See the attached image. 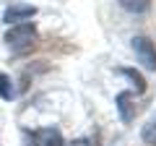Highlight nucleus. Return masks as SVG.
<instances>
[{
  "instance_id": "obj_10",
  "label": "nucleus",
  "mask_w": 156,
  "mask_h": 146,
  "mask_svg": "<svg viewBox=\"0 0 156 146\" xmlns=\"http://www.w3.org/2000/svg\"><path fill=\"white\" fill-rule=\"evenodd\" d=\"M68 146H91V144H89V138H76V141H70Z\"/></svg>"
},
{
  "instance_id": "obj_6",
  "label": "nucleus",
  "mask_w": 156,
  "mask_h": 146,
  "mask_svg": "<svg viewBox=\"0 0 156 146\" xmlns=\"http://www.w3.org/2000/svg\"><path fill=\"white\" fill-rule=\"evenodd\" d=\"M140 141L146 146H156V112L140 125Z\"/></svg>"
},
{
  "instance_id": "obj_8",
  "label": "nucleus",
  "mask_w": 156,
  "mask_h": 146,
  "mask_svg": "<svg viewBox=\"0 0 156 146\" xmlns=\"http://www.w3.org/2000/svg\"><path fill=\"white\" fill-rule=\"evenodd\" d=\"M120 73L130 78V84L135 86V91H138V94H143V91H146V81H143V76H140L135 68H120Z\"/></svg>"
},
{
  "instance_id": "obj_3",
  "label": "nucleus",
  "mask_w": 156,
  "mask_h": 146,
  "mask_svg": "<svg viewBox=\"0 0 156 146\" xmlns=\"http://www.w3.org/2000/svg\"><path fill=\"white\" fill-rule=\"evenodd\" d=\"M115 107H117V115L125 125H130L138 115V104H135V91H120L115 97Z\"/></svg>"
},
{
  "instance_id": "obj_1",
  "label": "nucleus",
  "mask_w": 156,
  "mask_h": 146,
  "mask_svg": "<svg viewBox=\"0 0 156 146\" xmlns=\"http://www.w3.org/2000/svg\"><path fill=\"white\" fill-rule=\"evenodd\" d=\"M37 26H34L31 21H21V24H13V26H8L5 31V45L11 47L13 52H29L34 50V45H37Z\"/></svg>"
},
{
  "instance_id": "obj_4",
  "label": "nucleus",
  "mask_w": 156,
  "mask_h": 146,
  "mask_svg": "<svg viewBox=\"0 0 156 146\" xmlns=\"http://www.w3.org/2000/svg\"><path fill=\"white\" fill-rule=\"evenodd\" d=\"M31 138H34V144H37V146H65L60 128H52V125H50V128H39V130H34Z\"/></svg>"
},
{
  "instance_id": "obj_2",
  "label": "nucleus",
  "mask_w": 156,
  "mask_h": 146,
  "mask_svg": "<svg viewBox=\"0 0 156 146\" xmlns=\"http://www.w3.org/2000/svg\"><path fill=\"white\" fill-rule=\"evenodd\" d=\"M130 47L135 52V60L143 65V71H156V45L148 39V37H133L130 39Z\"/></svg>"
},
{
  "instance_id": "obj_5",
  "label": "nucleus",
  "mask_w": 156,
  "mask_h": 146,
  "mask_svg": "<svg viewBox=\"0 0 156 146\" xmlns=\"http://www.w3.org/2000/svg\"><path fill=\"white\" fill-rule=\"evenodd\" d=\"M34 13H37V8H34V5H23V3H16V5H11V8L5 11V24H8V26H13V24L29 21Z\"/></svg>"
},
{
  "instance_id": "obj_7",
  "label": "nucleus",
  "mask_w": 156,
  "mask_h": 146,
  "mask_svg": "<svg viewBox=\"0 0 156 146\" xmlns=\"http://www.w3.org/2000/svg\"><path fill=\"white\" fill-rule=\"evenodd\" d=\"M0 99H5V102L16 99V89H13V81L8 73H0Z\"/></svg>"
},
{
  "instance_id": "obj_9",
  "label": "nucleus",
  "mask_w": 156,
  "mask_h": 146,
  "mask_svg": "<svg viewBox=\"0 0 156 146\" xmlns=\"http://www.w3.org/2000/svg\"><path fill=\"white\" fill-rule=\"evenodd\" d=\"M120 5L125 11H130V13H143L151 5V0H120Z\"/></svg>"
}]
</instances>
